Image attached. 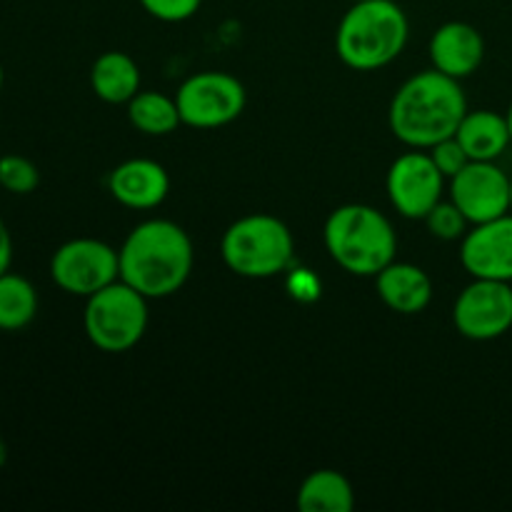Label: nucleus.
Instances as JSON below:
<instances>
[{"instance_id":"f257e3e1","label":"nucleus","mask_w":512,"mask_h":512,"mask_svg":"<svg viewBox=\"0 0 512 512\" xmlns=\"http://www.w3.org/2000/svg\"><path fill=\"white\" fill-rule=\"evenodd\" d=\"M468 113V98L460 80L423 70L395 90L388 108L390 133L408 148L430 150L440 140L453 138Z\"/></svg>"},{"instance_id":"f03ea898","label":"nucleus","mask_w":512,"mask_h":512,"mask_svg":"<svg viewBox=\"0 0 512 512\" xmlns=\"http://www.w3.org/2000/svg\"><path fill=\"white\" fill-rule=\"evenodd\" d=\"M120 280L148 300L170 298L188 283L195 253L190 235L173 220L153 218L135 225L118 250Z\"/></svg>"},{"instance_id":"7ed1b4c3","label":"nucleus","mask_w":512,"mask_h":512,"mask_svg":"<svg viewBox=\"0 0 512 512\" xmlns=\"http://www.w3.org/2000/svg\"><path fill=\"white\" fill-rule=\"evenodd\" d=\"M408 38V15L395 0H360L338 23L335 53L348 68L370 73L398 60Z\"/></svg>"},{"instance_id":"20e7f679","label":"nucleus","mask_w":512,"mask_h":512,"mask_svg":"<svg viewBox=\"0 0 512 512\" xmlns=\"http://www.w3.org/2000/svg\"><path fill=\"white\" fill-rule=\"evenodd\" d=\"M323 240L333 263L358 278H375L398 253L393 223L363 203L335 208L325 220Z\"/></svg>"},{"instance_id":"39448f33","label":"nucleus","mask_w":512,"mask_h":512,"mask_svg":"<svg viewBox=\"0 0 512 512\" xmlns=\"http://www.w3.org/2000/svg\"><path fill=\"white\" fill-rule=\"evenodd\" d=\"M223 263L248 280H268L293 263L295 240L288 225L268 213H250L235 220L220 240Z\"/></svg>"},{"instance_id":"423d86ee","label":"nucleus","mask_w":512,"mask_h":512,"mask_svg":"<svg viewBox=\"0 0 512 512\" xmlns=\"http://www.w3.org/2000/svg\"><path fill=\"white\" fill-rule=\"evenodd\" d=\"M148 318V298L120 278L85 298V335L103 353L135 348L148 330Z\"/></svg>"},{"instance_id":"0eeeda50","label":"nucleus","mask_w":512,"mask_h":512,"mask_svg":"<svg viewBox=\"0 0 512 512\" xmlns=\"http://www.w3.org/2000/svg\"><path fill=\"white\" fill-rule=\"evenodd\" d=\"M183 125L198 130L223 128L243 115L248 93L235 75L203 70L185 80L175 93Z\"/></svg>"},{"instance_id":"6e6552de","label":"nucleus","mask_w":512,"mask_h":512,"mask_svg":"<svg viewBox=\"0 0 512 512\" xmlns=\"http://www.w3.org/2000/svg\"><path fill=\"white\" fill-rule=\"evenodd\" d=\"M50 278L63 293L90 298L120 278L118 250L98 238L68 240L50 258Z\"/></svg>"},{"instance_id":"1a4fd4ad","label":"nucleus","mask_w":512,"mask_h":512,"mask_svg":"<svg viewBox=\"0 0 512 512\" xmlns=\"http://www.w3.org/2000/svg\"><path fill=\"white\" fill-rule=\"evenodd\" d=\"M453 323L475 343L503 338L512 328V283L473 278L453 305Z\"/></svg>"},{"instance_id":"9d476101","label":"nucleus","mask_w":512,"mask_h":512,"mask_svg":"<svg viewBox=\"0 0 512 512\" xmlns=\"http://www.w3.org/2000/svg\"><path fill=\"white\" fill-rule=\"evenodd\" d=\"M445 175L433 163L428 150L413 148L393 160L385 178L390 205L408 220H425V215L443 200Z\"/></svg>"},{"instance_id":"9b49d317","label":"nucleus","mask_w":512,"mask_h":512,"mask_svg":"<svg viewBox=\"0 0 512 512\" xmlns=\"http://www.w3.org/2000/svg\"><path fill=\"white\" fill-rule=\"evenodd\" d=\"M450 200L470 225L488 223L510 213V175L498 163L470 160L455 178L448 180Z\"/></svg>"},{"instance_id":"f8f14e48","label":"nucleus","mask_w":512,"mask_h":512,"mask_svg":"<svg viewBox=\"0 0 512 512\" xmlns=\"http://www.w3.org/2000/svg\"><path fill=\"white\" fill-rule=\"evenodd\" d=\"M460 263L470 278L512 283V213L470 225L460 240Z\"/></svg>"},{"instance_id":"ddd939ff","label":"nucleus","mask_w":512,"mask_h":512,"mask_svg":"<svg viewBox=\"0 0 512 512\" xmlns=\"http://www.w3.org/2000/svg\"><path fill=\"white\" fill-rule=\"evenodd\" d=\"M428 53L435 70L455 80H465L478 73V68L483 65L485 40L475 25L463 23V20H450L435 30Z\"/></svg>"},{"instance_id":"4468645a","label":"nucleus","mask_w":512,"mask_h":512,"mask_svg":"<svg viewBox=\"0 0 512 512\" xmlns=\"http://www.w3.org/2000/svg\"><path fill=\"white\" fill-rule=\"evenodd\" d=\"M108 190L123 208L153 210L170 193V175L150 158H130L110 170Z\"/></svg>"},{"instance_id":"2eb2a0df","label":"nucleus","mask_w":512,"mask_h":512,"mask_svg":"<svg viewBox=\"0 0 512 512\" xmlns=\"http://www.w3.org/2000/svg\"><path fill=\"white\" fill-rule=\"evenodd\" d=\"M375 290L385 308L400 315H418L433 300V280L420 265L390 263L375 275Z\"/></svg>"},{"instance_id":"dca6fc26","label":"nucleus","mask_w":512,"mask_h":512,"mask_svg":"<svg viewBox=\"0 0 512 512\" xmlns=\"http://www.w3.org/2000/svg\"><path fill=\"white\" fill-rule=\"evenodd\" d=\"M455 138L470 160L495 163L508 150V145H512L508 115L495 110H468Z\"/></svg>"},{"instance_id":"f3484780","label":"nucleus","mask_w":512,"mask_h":512,"mask_svg":"<svg viewBox=\"0 0 512 512\" xmlns=\"http://www.w3.org/2000/svg\"><path fill=\"white\" fill-rule=\"evenodd\" d=\"M90 88L103 103L128 105L140 93V68L128 53L108 50L90 68Z\"/></svg>"},{"instance_id":"a211bd4d","label":"nucleus","mask_w":512,"mask_h":512,"mask_svg":"<svg viewBox=\"0 0 512 512\" xmlns=\"http://www.w3.org/2000/svg\"><path fill=\"white\" fill-rule=\"evenodd\" d=\"M298 508L303 512H350L355 508V490L338 470H315L300 483Z\"/></svg>"},{"instance_id":"6ab92c4d","label":"nucleus","mask_w":512,"mask_h":512,"mask_svg":"<svg viewBox=\"0 0 512 512\" xmlns=\"http://www.w3.org/2000/svg\"><path fill=\"white\" fill-rule=\"evenodd\" d=\"M128 120L138 133L150 138H163L183 125L175 98L158 90H140L128 103Z\"/></svg>"},{"instance_id":"aec40b11","label":"nucleus","mask_w":512,"mask_h":512,"mask_svg":"<svg viewBox=\"0 0 512 512\" xmlns=\"http://www.w3.org/2000/svg\"><path fill=\"white\" fill-rule=\"evenodd\" d=\"M38 315V293L28 278L18 273L0 275V330L18 333Z\"/></svg>"},{"instance_id":"412c9836","label":"nucleus","mask_w":512,"mask_h":512,"mask_svg":"<svg viewBox=\"0 0 512 512\" xmlns=\"http://www.w3.org/2000/svg\"><path fill=\"white\" fill-rule=\"evenodd\" d=\"M40 185V170L25 155H0V188L13 195H30Z\"/></svg>"},{"instance_id":"4be33fe9","label":"nucleus","mask_w":512,"mask_h":512,"mask_svg":"<svg viewBox=\"0 0 512 512\" xmlns=\"http://www.w3.org/2000/svg\"><path fill=\"white\" fill-rule=\"evenodd\" d=\"M425 225H428L430 235L438 240H463L468 233V218L460 213L458 205L453 200H440L428 215H425Z\"/></svg>"},{"instance_id":"5701e85b","label":"nucleus","mask_w":512,"mask_h":512,"mask_svg":"<svg viewBox=\"0 0 512 512\" xmlns=\"http://www.w3.org/2000/svg\"><path fill=\"white\" fill-rule=\"evenodd\" d=\"M143 10L163 23H183L200 10L203 0H140Z\"/></svg>"},{"instance_id":"b1692460","label":"nucleus","mask_w":512,"mask_h":512,"mask_svg":"<svg viewBox=\"0 0 512 512\" xmlns=\"http://www.w3.org/2000/svg\"><path fill=\"white\" fill-rule=\"evenodd\" d=\"M428 153H430V158H433V163L438 165L440 173L445 175V180L455 178V175H458L460 170L470 163L468 153H465L463 145L458 143V138H455V135L453 138L440 140V143L433 145Z\"/></svg>"},{"instance_id":"393cba45","label":"nucleus","mask_w":512,"mask_h":512,"mask_svg":"<svg viewBox=\"0 0 512 512\" xmlns=\"http://www.w3.org/2000/svg\"><path fill=\"white\" fill-rule=\"evenodd\" d=\"M10 265H13V238L5 220L0 218V275L8 273Z\"/></svg>"},{"instance_id":"a878e982","label":"nucleus","mask_w":512,"mask_h":512,"mask_svg":"<svg viewBox=\"0 0 512 512\" xmlns=\"http://www.w3.org/2000/svg\"><path fill=\"white\" fill-rule=\"evenodd\" d=\"M5 463H8V445H5L3 433H0V468H3Z\"/></svg>"},{"instance_id":"bb28decb","label":"nucleus","mask_w":512,"mask_h":512,"mask_svg":"<svg viewBox=\"0 0 512 512\" xmlns=\"http://www.w3.org/2000/svg\"><path fill=\"white\" fill-rule=\"evenodd\" d=\"M3 83H5V70H3V63H0V90H3Z\"/></svg>"},{"instance_id":"cd10ccee","label":"nucleus","mask_w":512,"mask_h":512,"mask_svg":"<svg viewBox=\"0 0 512 512\" xmlns=\"http://www.w3.org/2000/svg\"><path fill=\"white\" fill-rule=\"evenodd\" d=\"M508 125H510V135H512V103H510V108H508Z\"/></svg>"},{"instance_id":"c85d7f7f","label":"nucleus","mask_w":512,"mask_h":512,"mask_svg":"<svg viewBox=\"0 0 512 512\" xmlns=\"http://www.w3.org/2000/svg\"><path fill=\"white\" fill-rule=\"evenodd\" d=\"M510 213H512V175H510Z\"/></svg>"},{"instance_id":"c756f323","label":"nucleus","mask_w":512,"mask_h":512,"mask_svg":"<svg viewBox=\"0 0 512 512\" xmlns=\"http://www.w3.org/2000/svg\"><path fill=\"white\" fill-rule=\"evenodd\" d=\"M350 3H360V0H350Z\"/></svg>"}]
</instances>
